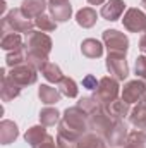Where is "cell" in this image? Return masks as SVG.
Masks as SVG:
<instances>
[{
  "instance_id": "obj_19",
  "label": "cell",
  "mask_w": 146,
  "mask_h": 148,
  "mask_svg": "<svg viewBox=\"0 0 146 148\" xmlns=\"http://www.w3.org/2000/svg\"><path fill=\"white\" fill-rule=\"evenodd\" d=\"M17 136H19V129L12 121L5 119L0 122V143L2 145H10Z\"/></svg>"
},
{
  "instance_id": "obj_30",
  "label": "cell",
  "mask_w": 146,
  "mask_h": 148,
  "mask_svg": "<svg viewBox=\"0 0 146 148\" xmlns=\"http://www.w3.org/2000/svg\"><path fill=\"white\" fill-rule=\"evenodd\" d=\"M77 107H79V109H83L88 115H91V114L98 112L100 109H103V107H102V103H100L95 97H83V98L77 102Z\"/></svg>"
},
{
  "instance_id": "obj_23",
  "label": "cell",
  "mask_w": 146,
  "mask_h": 148,
  "mask_svg": "<svg viewBox=\"0 0 146 148\" xmlns=\"http://www.w3.org/2000/svg\"><path fill=\"white\" fill-rule=\"evenodd\" d=\"M96 19H98V14H96V10L95 9H91V7H84V9H81L77 14H76V21H77V24L81 26V28H93L95 24H96Z\"/></svg>"
},
{
  "instance_id": "obj_12",
  "label": "cell",
  "mask_w": 146,
  "mask_h": 148,
  "mask_svg": "<svg viewBox=\"0 0 146 148\" xmlns=\"http://www.w3.org/2000/svg\"><path fill=\"white\" fill-rule=\"evenodd\" d=\"M48 10L55 23H65L72 16V5L69 0H50Z\"/></svg>"
},
{
  "instance_id": "obj_5",
  "label": "cell",
  "mask_w": 146,
  "mask_h": 148,
  "mask_svg": "<svg viewBox=\"0 0 146 148\" xmlns=\"http://www.w3.org/2000/svg\"><path fill=\"white\" fill-rule=\"evenodd\" d=\"M26 50L28 52H36L41 55H46L52 52V38L45 35L43 31H29L26 35Z\"/></svg>"
},
{
  "instance_id": "obj_25",
  "label": "cell",
  "mask_w": 146,
  "mask_h": 148,
  "mask_svg": "<svg viewBox=\"0 0 146 148\" xmlns=\"http://www.w3.org/2000/svg\"><path fill=\"white\" fill-rule=\"evenodd\" d=\"M62 119H60V114L57 109H52V107H45L40 112V122L45 126V127H52L55 124H59Z\"/></svg>"
},
{
  "instance_id": "obj_38",
  "label": "cell",
  "mask_w": 146,
  "mask_h": 148,
  "mask_svg": "<svg viewBox=\"0 0 146 148\" xmlns=\"http://www.w3.org/2000/svg\"><path fill=\"white\" fill-rule=\"evenodd\" d=\"M141 5H143V9L146 10V0H141Z\"/></svg>"
},
{
  "instance_id": "obj_24",
  "label": "cell",
  "mask_w": 146,
  "mask_h": 148,
  "mask_svg": "<svg viewBox=\"0 0 146 148\" xmlns=\"http://www.w3.org/2000/svg\"><path fill=\"white\" fill-rule=\"evenodd\" d=\"M0 45H2V48L5 52H12V50H19V48H24L26 47L23 43L21 33H3Z\"/></svg>"
},
{
  "instance_id": "obj_9",
  "label": "cell",
  "mask_w": 146,
  "mask_h": 148,
  "mask_svg": "<svg viewBox=\"0 0 146 148\" xmlns=\"http://www.w3.org/2000/svg\"><path fill=\"white\" fill-rule=\"evenodd\" d=\"M113 122H115V121L110 117V114L105 110V109H100L98 112H95V114L89 115V129H91L93 133L103 136V138L107 136V133L112 129Z\"/></svg>"
},
{
  "instance_id": "obj_10",
  "label": "cell",
  "mask_w": 146,
  "mask_h": 148,
  "mask_svg": "<svg viewBox=\"0 0 146 148\" xmlns=\"http://www.w3.org/2000/svg\"><path fill=\"white\" fill-rule=\"evenodd\" d=\"M107 69H108L112 77H115L117 81H124L129 76V66H127L126 55L108 53V57H107Z\"/></svg>"
},
{
  "instance_id": "obj_1",
  "label": "cell",
  "mask_w": 146,
  "mask_h": 148,
  "mask_svg": "<svg viewBox=\"0 0 146 148\" xmlns=\"http://www.w3.org/2000/svg\"><path fill=\"white\" fill-rule=\"evenodd\" d=\"M33 28H35V21L31 17H28L21 10V7L12 9L9 14H5L2 17L3 33H24V35H28L29 31H33Z\"/></svg>"
},
{
  "instance_id": "obj_32",
  "label": "cell",
  "mask_w": 146,
  "mask_h": 148,
  "mask_svg": "<svg viewBox=\"0 0 146 148\" xmlns=\"http://www.w3.org/2000/svg\"><path fill=\"white\" fill-rule=\"evenodd\" d=\"M77 141H79V140L57 134V147L59 148H77Z\"/></svg>"
},
{
  "instance_id": "obj_39",
  "label": "cell",
  "mask_w": 146,
  "mask_h": 148,
  "mask_svg": "<svg viewBox=\"0 0 146 148\" xmlns=\"http://www.w3.org/2000/svg\"><path fill=\"white\" fill-rule=\"evenodd\" d=\"M143 102H146V97H145V98H143Z\"/></svg>"
},
{
  "instance_id": "obj_15",
  "label": "cell",
  "mask_w": 146,
  "mask_h": 148,
  "mask_svg": "<svg viewBox=\"0 0 146 148\" xmlns=\"http://www.w3.org/2000/svg\"><path fill=\"white\" fill-rule=\"evenodd\" d=\"M50 138H52V136L46 133V129H45L43 124H41V126H33V127H29V129L26 131V134H24L26 143H29L31 148H40L45 141H48Z\"/></svg>"
},
{
  "instance_id": "obj_37",
  "label": "cell",
  "mask_w": 146,
  "mask_h": 148,
  "mask_svg": "<svg viewBox=\"0 0 146 148\" xmlns=\"http://www.w3.org/2000/svg\"><path fill=\"white\" fill-rule=\"evenodd\" d=\"M107 0H88V3L89 5H102V3H105Z\"/></svg>"
},
{
  "instance_id": "obj_18",
  "label": "cell",
  "mask_w": 146,
  "mask_h": 148,
  "mask_svg": "<svg viewBox=\"0 0 146 148\" xmlns=\"http://www.w3.org/2000/svg\"><path fill=\"white\" fill-rule=\"evenodd\" d=\"M38 97H40V100H41L45 105H53V103L60 102L62 93H60L59 88H53V86H50V84H41L40 90H38Z\"/></svg>"
},
{
  "instance_id": "obj_16",
  "label": "cell",
  "mask_w": 146,
  "mask_h": 148,
  "mask_svg": "<svg viewBox=\"0 0 146 148\" xmlns=\"http://www.w3.org/2000/svg\"><path fill=\"white\" fill-rule=\"evenodd\" d=\"M45 9H48L46 0H23V3H21V10L31 19H36L38 16H41L45 12Z\"/></svg>"
},
{
  "instance_id": "obj_34",
  "label": "cell",
  "mask_w": 146,
  "mask_h": 148,
  "mask_svg": "<svg viewBox=\"0 0 146 148\" xmlns=\"http://www.w3.org/2000/svg\"><path fill=\"white\" fill-rule=\"evenodd\" d=\"M98 79L93 76V74H86L84 77H83V88H86V90H89V91H95L96 88H98Z\"/></svg>"
},
{
  "instance_id": "obj_4",
  "label": "cell",
  "mask_w": 146,
  "mask_h": 148,
  "mask_svg": "<svg viewBox=\"0 0 146 148\" xmlns=\"http://www.w3.org/2000/svg\"><path fill=\"white\" fill-rule=\"evenodd\" d=\"M102 38H103V43H105L108 53H120V55L127 53V50H129V38L124 33H120L117 29H105Z\"/></svg>"
},
{
  "instance_id": "obj_35",
  "label": "cell",
  "mask_w": 146,
  "mask_h": 148,
  "mask_svg": "<svg viewBox=\"0 0 146 148\" xmlns=\"http://www.w3.org/2000/svg\"><path fill=\"white\" fill-rule=\"evenodd\" d=\"M40 148H59V147H57L55 140H53V138H50L48 141H45V143H43V145H41Z\"/></svg>"
},
{
  "instance_id": "obj_33",
  "label": "cell",
  "mask_w": 146,
  "mask_h": 148,
  "mask_svg": "<svg viewBox=\"0 0 146 148\" xmlns=\"http://www.w3.org/2000/svg\"><path fill=\"white\" fill-rule=\"evenodd\" d=\"M134 71H136V74H138L143 81H146V57L145 55H141V57L136 59V67H134Z\"/></svg>"
},
{
  "instance_id": "obj_3",
  "label": "cell",
  "mask_w": 146,
  "mask_h": 148,
  "mask_svg": "<svg viewBox=\"0 0 146 148\" xmlns=\"http://www.w3.org/2000/svg\"><path fill=\"white\" fill-rule=\"evenodd\" d=\"M119 91H120V86H119V81L112 76H105L100 79L98 83V88L95 90V98L102 103V107H108L112 102H115L119 98Z\"/></svg>"
},
{
  "instance_id": "obj_7",
  "label": "cell",
  "mask_w": 146,
  "mask_h": 148,
  "mask_svg": "<svg viewBox=\"0 0 146 148\" xmlns=\"http://www.w3.org/2000/svg\"><path fill=\"white\" fill-rule=\"evenodd\" d=\"M9 76H10L12 81L17 83L21 88H24V86H31V84H35V83L38 81V71L33 67V66H29L28 62L12 67Z\"/></svg>"
},
{
  "instance_id": "obj_36",
  "label": "cell",
  "mask_w": 146,
  "mask_h": 148,
  "mask_svg": "<svg viewBox=\"0 0 146 148\" xmlns=\"http://www.w3.org/2000/svg\"><path fill=\"white\" fill-rule=\"evenodd\" d=\"M139 50H141L143 53H146V33L141 36V40H139Z\"/></svg>"
},
{
  "instance_id": "obj_22",
  "label": "cell",
  "mask_w": 146,
  "mask_h": 148,
  "mask_svg": "<svg viewBox=\"0 0 146 148\" xmlns=\"http://www.w3.org/2000/svg\"><path fill=\"white\" fill-rule=\"evenodd\" d=\"M77 148H107V141L96 133H86L79 138Z\"/></svg>"
},
{
  "instance_id": "obj_14",
  "label": "cell",
  "mask_w": 146,
  "mask_h": 148,
  "mask_svg": "<svg viewBox=\"0 0 146 148\" xmlns=\"http://www.w3.org/2000/svg\"><path fill=\"white\" fill-rule=\"evenodd\" d=\"M124 10H126L124 0H107V3L100 10V16L105 21H117V19L122 17Z\"/></svg>"
},
{
  "instance_id": "obj_17",
  "label": "cell",
  "mask_w": 146,
  "mask_h": 148,
  "mask_svg": "<svg viewBox=\"0 0 146 148\" xmlns=\"http://www.w3.org/2000/svg\"><path fill=\"white\" fill-rule=\"evenodd\" d=\"M81 52L88 59H100L103 55V45L95 38H86L81 43Z\"/></svg>"
},
{
  "instance_id": "obj_26",
  "label": "cell",
  "mask_w": 146,
  "mask_h": 148,
  "mask_svg": "<svg viewBox=\"0 0 146 148\" xmlns=\"http://www.w3.org/2000/svg\"><path fill=\"white\" fill-rule=\"evenodd\" d=\"M41 74H43V77H45L48 83H53V84H59V83L62 81V77H64L60 67H59L57 64H53V62H48V64L41 69Z\"/></svg>"
},
{
  "instance_id": "obj_11",
  "label": "cell",
  "mask_w": 146,
  "mask_h": 148,
  "mask_svg": "<svg viewBox=\"0 0 146 148\" xmlns=\"http://www.w3.org/2000/svg\"><path fill=\"white\" fill-rule=\"evenodd\" d=\"M127 136H129V129H127L126 121H115L113 126H112V129H110L108 133H107V136H105V141L112 148H120V147L126 145Z\"/></svg>"
},
{
  "instance_id": "obj_8",
  "label": "cell",
  "mask_w": 146,
  "mask_h": 148,
  "mask_svg": "<svg viewBox=\"0 0 146 148\" xmlns=\"http://www.w3.org/2000/svg\"><path fill=\"white\" fill-rule=\"evenodd\" d=\"M124 28L129 31V33H143L146 31V14L141 9H136V7H131L126 10L124 14Z\"/></svg>"
},
{
  "instance_id": "obj_27",
  "label": "cell",
  "mask_w": 146,
  "mask_h": 148,
  "mask_svg": "<svg viewBox=\"0 0 146 148\" xmlns=\"http://www.w3.org/2000/svg\"><path fill=\"white\" fill-rule=\"evenodd\" d=\"M59 90H60V93L64 95V97H67V98H76L77 97V93H79V88H77V84H76V81H74L72 77H62V81L59 83Z\"/></svg>"
},
{
  "instance_id": "obj_6",
  "label": "cell",
  "mask_w": 146,
  "mask_h": 148,
  "mask_svg": "<svg viewBox=\"0 0 146 148\" xmlns=\"http://www.w3.org/2000/svg\"><path fill=\"white\" fill-rule=\"evenodd\" d=\"M145 97H146V81H143V79L127 81L122 88V100L129 105L143 102Z\"/></svg>"
},
{
  "instance_id": "obj_2",
  "label": "cell",
  "mask_w": 146,
  "mask_h": 148,
  "mask_svg": "<svg viewBox=\"0 0 146 148\" xmlns=\"http://www.w3.org/2000/svg\"><path fill=\"white\" fill-rule=\"evenodd\" d=\"M59 124H64V126H65L67 129H71L72 133L83 136V134H86L88 129H89V115L83 110V109H79V107L76 105V107H71V109H67V110L64 112L62 121H60Z\"/></svg>"
},
{
  "instance_id": "obj_31",
  "label": "cell",
  "mask_w": 146,
  "mask_h": 148,
  "mask_svg": "<svg viewBox=\"0 0 146 148\" xmlns=\"http://www.w3.org/2000/svg\"><path fill=\"white\" fill-rule=\"evenodd\" d=\"M35 26L40 31H43V33H52V31L57 29V23L52 19V16H45V14L38 16L35 19Z\"/></svg>"
},
{
  "instance_id": "obj_13",
  "label": "cell",
  "mask_w": 146,
  "mask_h": 148,
  "mask_svg": "<svg viewBox=\"0 0 146 148\" xmlns=\"http://www.w3.org/2000/svg\"><path fill=\"white\" fill-rule=\"evenodd\" d=\"M0 77H2V84H0V97L3 102H10L14 98H17L21 95V86L17 83L12 81V77L7 74L5 69H0Z\"/></svg>"
},
{
  "instance_id": "obj_21",
  "label": "cell",
  "mask_w": 146,
  "mask_h": 148,
  "mask_svg": "<svg viewBox=\"0 0 146 148\" xmlns=\"http://www.w3.org/2000/svg\"><path fill=\"white\" fill-rule=\"evenodd\" d=\"M129 121L138 129L146 131V102H139L129 114Z\"/></svg>"
},
{
  "instance_id": "obj_28",
  "label": "cell",
  "mask_w": 146,
  "mask_h": 148,
  "mask_svg": "<svg viewBox=\"0 0 146 148\" xmlns=\"http://www.w3.org/2000/svg\"><path fill=\"white\" fill-rule=\"evenodd\" d=\"M124 148H146V133L141 131V129L139 131L136 129V131L129 133Z\"/></svg>"
},
{
  "instance_id": "obj_20",
  "label": "cell",
  "mask_w": 146,
  "mask_h": 148,
  "mask_svg": "<svg viewBox=\"0 0 146 148\" xmlns=\"http://www.w3.org/2000/svg\"><path fill=\"white\" fill-rule=\"evenodd\" d=\"M105 110L110 114V117H112L113 121H124V119L131 114L129 103H126L122 98H117L115 102H112L108 107H105Z\"/></svg>"
},
{
  "instance_id": "obj_29",
  "label": "cell",
  "mask_w": 146,
  "mask_h": 148,
  "mask_svg": "<svg viewBox=\"0 0 146 148\" xmlns=\"http://www.w3.org/2000/svg\"><path fill=\"white\" fill-rule=\"evenodd\" d=\"M5 64H7V67H10V69H12V67H16V66L26 64V47H24V48H19V50L7 52Z\"/></svg>"
}]
</instances>
